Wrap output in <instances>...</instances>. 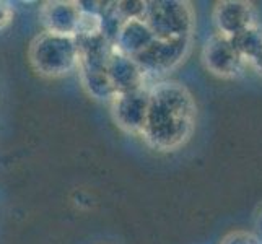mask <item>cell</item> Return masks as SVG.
Returning <instances> with one entry per match:
<instances>
[{
    "label": "cell",
    "mask_w": 262,
    "mask_h": 244,
    "mask_svg": "<svg viewBox=\"0 0 262 244\" xmlns=\"http://www.w3.org/2000/svg\"><path fill=\"white\" fill-rule=\"evenodd\" d=\"M77 70L80 74V80H82L83 88L92 98L107 103H111L116 98L117 93L110 77H107L106 70H90V69H77Z\"/></svg>",
    "instance_id": "9c48e42d"
},
{
    "label": "cell",
    "mask_w": 262,
    "mask_h": 244,
    "mask_svg": "<svg viewBox=\"0 0 262 244\" xmlns=\"http://www.w3.org/2000/svg\"><path fill=\"white\" fill-rule=\"evenodd\" d=\"M150 103V88H140L135 92L116 95L110 103L116 124L129 134L142 135L145 127Z\"/></svg>",
    "instance_id": "277c9868"
},
{
    "label": "cell",
    "mask_w": 262,
    "mask_h": 244,
    "mask_svg": "<svg viewBox=\"0 0 262 244\" xmlns=\"http://www.w3.org/2000/svg\"><path fill=\"white\" fill-rule=\"evenodd\" d=\"M44 31L60 36H75L80 20L77 2H46L39 8Z\"/></svg>",
    "instance_id": "52a82bcc"
},
{
    "label": "cell",
    "mask_w": 262,
    "mask_h": 244,
    "mask_svg": "<svg viewBox=\"0 0 262 244\" xmlns=\"http://www.w3.org/2000/svg\"><path fill=\"white\" fill-rule=\"evenodd\" d=\"M153 41H155V36H153L145 20H127L124 21L119 34H117L114 48L124 56L135 59Z\"/></svg>",
    "instance_id": "ba28073f"
},
{
    "label": "cell",
    "mask_w": 262,
    "mask_h": 244,
    "mask_svg": "<svg viewBox=\"0 0 262 244\" xmlns=\"http://www.w3.org/2000/svg\"><path fill=\"white\" fill-rule=\"evenodd\" d=\"M186 38L183 39H155L150 46L135 57L142 72L148 75L165 74L169 69H173L181 57L184 56Z\"/></svg>",
    "instance_id": "5b68a950"
},
{
    "label": "cell",
    "mask_w": 262,
    "mask_h": 244,
    "mask_svg": "<svg viewBox=\"0 0 262 244\" xmlns=\"http://www.w3.org/2000/svg\"><path fill=\"white\" fill-rule=\"evenodd\" d=\"M114 7L124 21L127 20H143L147 12V2H114Z\"/></svg>",
    "instance_id": "30bf717a"
},
{
    "label": "cell",
    "mask_w": 262,
    "mask_h": 244,
    "mask_svg": "<svg viewBox=\"0 0 262 244\" xmlns=\"http://www.w3.org/2000/svg\"><path fill=\"white\" fill-rule=\"evenodd\" d=\"M187 5L179 2H147L145 23L155 39H183L186 38Z\"/></svg>",
    "instance_id": "3957f363"
},
{
    "label": "cell",
    "mask_w": 262,
    "mask_h": 244,
    "mask_svg": "<svg viewBox=\"0 0 262 244\" xmlns=\"http://www.w3.org/2000/svg\"><path fill=\"white\" fill-rule=\"evenodd\" d=\"M12 16H13L12 7L5 2H0V30H4L12 21Z\"/></svg>",
    "instance_id": "8fae6325"
},
{
    "label": "cell",
    "mask_w": 262,
    "mask_h": 244,
    "mask_svg": "<svg viewBox=\"0 0 262 244\" xmlns=\"http://www.w3.org/2000/svg\"><path fill=\"white\" fill-rule=\"evenodd\" d=\"M78 46L75 36L41 33L30 46V62L39 75L59 78L78 69Z\"/></svg>",
    "instance_id": "7a4b0ae2"
},
{
    "label": "cell",
    "mask_w": 262,
    "mask_h": 244,
    "mask_svg": "<svg viewBox=\"0 0 262 244\" xmlns=\"http://www.w3.org/2000/svg\"><path fill=\"white\" fill-rule=\"evenodd\" d=\"M192 129V101L176 83H160L150 88L145 127L140 137L157 150H173Z\"/></svg>",
    "instance_id": "6da1fadb"
},
{
    "label": "cell",
    "mask_w": 262,
    "mask_h": 244,
    "mask_svg": "<svg viewBox=\"0 0 262 244\" xmlns=\"http://www.w3.org/2000/svg\"><path fill=\"white\" fill-rule=\"evenodd\" d=\"M106 72L117 95L135 92V90H140V88H147L145 86L147 77L139 67L137 62H135V59L117 52L116 48L111 54L110 62H107Z\"/></svg>",
    "instance_id": "8992f818"
}]
</instances>
